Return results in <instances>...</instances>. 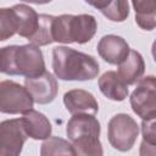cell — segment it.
I'll return each instance as SVG.
<instances>
[{"mask_svg": "<svg viewBox=\"0 0 156 156\" xmlns=\"http://www.w3.org/2000/svg\"><path fill=\"white\" fill-rule=\"evenodd\" d=\"M98 84L100 91L112 101H123L129 94L128 85L115 71L105 72L99 78Z\"/></svg>", "mask_w": 156, "mask_h": 156, "instance_id": "14", "label": "cell"}, {"mask_svg": "<svg viewBox=\"0 0 156 156\" xmlns=\"http://www.w3.org/2000/svg\"><path fill=\"white\" fill-rule=\"evenodd\" d=\"M55 16L52 15H46V13H40L39 15V26L37 33L33 35L29 41L32 44H35L38 46H45L51 43H54L52 38V24H54Z\"/></svg>", "mask_w": 156, "mask_h": 156, "instance_id": "19", "label": "cell"}, {"mask_svg": "<svg viewBox=\"0 0 156 156\" xmlns=\"http://www.w3.org/2000/svg\"><path fill=\"white\" fill-rule=\"evenodd\" d=\"M24 2H29V4H35V5H44V4H49L52 0H21Z\"/></svg>", "mask_w": 156, "mask_h": 156, "instance_id": "21", "label": "cell"}, {"mask_svg": "<svg viewBox=\"0 0 156 156\" xmlns=\"http://www.w3.org/2000/svg\"><path fill=\"white\" fill-rule=\"evenodd\" d=\"M22 118L6 119L0 123V156H17L28 139Z\"/></svg>", "mask_w": 156, "mask_h": 156, "instance_id": "9", "label": "cell"}, {"mask_svg": "<svg viewBox=\"0 0 156 156\" xmlns=\"http://www.w3.org/2000/svg\"><path fill=\"white\" fill-rule=\"evenodd\" d=\"M52 69L61 80H90L98 77L100 66L94 56L68 46L52 49Z\"/></svg>", "mask_w": 156, "mask_h": 156, "instance_id": "1", "label": "cell"}, {"mask_svg": "<svg viewBox=\"0 0 156 156\" xmlns=\"http://www.w3.org/2000/svg\"><path fill=\"white\" fill-rule=\"evenodd\" d=\"M39 26V15L34 9L24 4L15 5L10 9L0 10V40L18 34L22 38L32 39Z\"/></svg>", "mask_w": 156, "mask_h": 156, "instance_id": "5", "label": "cell"}, {"mask_svg": "<svg viewBox=\"0 0 156 156\" xmlns=\"http://www.w3.org/2000/svg\"><path fill=\"white\" fill-rule=\"evenodd\" d=\"M63 104L71 115H96L99 111V104L95 96L83 89H72L66 91L63 95Z\"/></svg>", "mask_w": 156, "mask_h": 156, "instance_id": "12", "label": "cell"}, {"mask_svg": "<svg viewBox=\"0 0 156 156\" xmlns=\"http://www.w3.org/2000/svg\"><path fill=\"white\" fill-rule=\"evenodd\" d=\"M100 122L95 115H72L66 126V134L78 156H101L104 154L100 143Z\"/></svg>", "mask_w": 156, "mask_h": 156, "instance_id": "3", "label": "cell"}, {"mask_svg": "<svg viewBox=\"0 0 156 156\" xmlns=\"http://www.w3.org/2000/svg\"><path fill=\"white\" fill-rule=\"evenodd\" d=\"M145 72V62L140 52L130 50L127 58L118 65V74L127 85H132L138 82Z\"/></svg>", "mask_w": 156, "mask_h": 156, "instance_id": "15", "label": "cell"}, {"mask_svg": "<svg viewBox=\"0 0 156 156\" xmlns=\"http://www.w3.org/2000/svg\"><path fill=\"white\" fill-rule=\"evenodd\" d=\"M133 112L141 119L156 112V77L146 76L136 82V87L130 95Z\"/></svg>", "mask_w": 156, "mask_h": 156, "instance_id": "8", "label": "cell"}, {"mask_svg": "<svg viewBox=\"0 0 156 156\" xmlns=\"http://www.w3.org/2000/svg\"><path fill=\"white\" fill-rule=\"evenodd\" d=\"M96 29L98 22L91 15H60L54 20L52 38L62 44H85L93 39Z\"/></svg>", "mask_w": 156, "mask_h": 156, "instance_id": "4", "label": "cell"}, {"mask_svg": "<svg viewBox=\"0 0 156 156\" xmlns=\"http://www.w3.org/2000/svg\"><path fill=\"white\" fill-rule=\"evenodd\" d=\"M139 126L127 113L115 115L107 124V138L111 146L118 151H129L139 135Z\"/></svg>", "mask_w": 156, "mask_h": 156, "instance_id": "6", "label": "cell"}, {"mask_svg": "<svg viewBox=\"0 0 156 156\" xmlns=\"http://www.w3.org/2000/svg\"><path fill=\"white\" fill-rule=\"evenodd\" d=\"M140 128L143 141L140 144L139 154L141 156L156 155V112L146 118H143Z\"/></svg>", "mask_w": 156, "mask_h": 156, "instance_id": "18", "label": "cell"}, {"mask_svg": "<svg viewBox=\"0 0 156 156\" xmlns=\"http://www.w3.org/2000/svg\"><path fill=\"white\" fill-rule=\"evenodd\" d=\"M98 54L100 57L110 65H121L128 56L130 49L128 43L119 35L107 34L104 35L98 45Z\"/></svg>", "mask_w": 156, "mask_h": 156, "instance_id": "11", "label": "cell"}, {"mask_svg": "<svg viewBox=\"0 0 156 156\" xmlns=\"http://www.w3.org/2000/svg\"><path fill=\"white\" fill-rule=\"evenodd\" d=\"M151 54H152V57H154V61L156 62V40L152 43V46H151Z\"/></svg>", "mask_w": 156, "mask_h": 156, "instance_id": "22", "label": "cell"}, {"mask_svg": "<svg viewBox=\"0 0 156 156\" xmlns=\"http://www.w3.org/2000/svg\"><path fill=\"white\" fill-rule=\"evenodd\" d=\"M24 87L30 93L34 102L39 105H46L57 95V80L50 72H44L43 74L33 78H24Z\"/></svg>", "mask_w": 156, "mask_h": 156, "instance_id": "10", "label": "cell"}, {"mask_svg": "<svg viewBox=\"0 0 156 156\" xmlns=\"http://www.w3.org/2000/svg\"><path fill=\"white\" fill-rule=\"evenodd\" d=\"M135 22L144 30L156 28V0H132Z\"/></svg>", "mask_w": 156, "mask_h": 156, "instance_id": "17", "label": "cell"}, {"mask_svg": "<svg viewBox=\"0 0 156 156\" xmlns=\"http://www.w3.org/2000/svg\"><path fill=\"white\" fill-rule=\"evenodd\" d=\"M112 22H123L129 16L128 0H84Z\"/></svg>", "mask_w": 156, "mask_h": 156, "instance_id": "16", "label": "cell"}, {"mask_svg": "<svg viewBox=\"0 0 156 156\" xmlns=\"http://www.w3.org/2000/svg\"><path fill=\"white\" fill-rule=\"evenodd\" d=\"M21 118L29 138L34 140H45L51 135V123L41 112L32 108L23 113Z\"/></svg>", "mask_w": 156, "mask_h": 156, "instance_id": "13", "label": "cell"}, {"mask_svg": "<svg viewBox=\"0 0 156 156\" xmlns=\"http://www.w3.org/2000/svg\"><path fill=\"white\" fill-rule=\"evenodd\" d=\"M41 156H51V155H76V150L72 143L58 138V136H49L44 140L40 147Z\"/></svg>", "mask_w": 156, "mask_h": 156, "instance_id": "20", "label": "cell"}, {"mask_svg": "<svg viewBox=\"0 0 156 156\" xmlns=\"http://www.w3.org/2000/svg\"><path fill=\"white\" fill-rule=\"evenodd\" d=\"M34 100L26 87L13 82L2 80L0 83V111L7 115L26 113L33 108Z\"/></svg>", "mask_w": 156, "mask_h": 156, "instance_id": "7", "label": "cell"}, {"mask_svg": "<svg viewBox=\"0 0 156 156\" xmlns=\"http://www.w3.org/2000/svg\"><path fill=\"white\" fill-rule=\"evenodd\" d=\"M0 71L9 76L38 77L45 72L43 52L32 43L5 46L0 51Z\"/></svg>", "mask_w": 156, "mask_h": 156, "instance_id": "2", "label": "cell"}]
</instances>
